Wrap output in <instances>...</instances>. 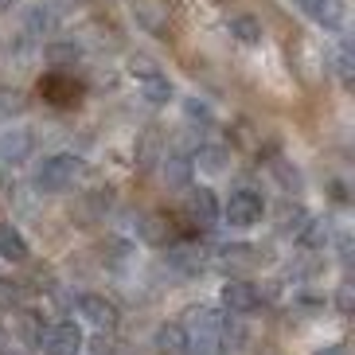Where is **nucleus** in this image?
I'll return each mask as SVG.
<instances>
[{
	"label": "nucleus",
	"instance_id": "nucleus-1",
	"mask_svg": "<svg viewBox=\"0 0 355 355\" xmlns=\"http://www.w3.org/2000/svg\"><path fill=\"white\" fill-rule=\"evenodd\" d=\"M184 332H188V355H219L223 336H227V316H223V309L199 304L188 313Z\"/></svg>",
	"mask_w": 355,
	"mask_h": 355
},
{
	"label": "nucleus",
	"instance_id": "nucleus-2",
	"mask_svg": "<svg viewBox=\"0 0 355 355\" xmlns=\"http://www.w3.org/2000/svg\"><path fill=\"white\" fill-rule=\"evenodd\" d=\"M86 180V160L74 157V153H55V157H43L35 168V188L43 196H63L74 191Z\"/></svg>",
	"mask_w": 355,
	"mask_h": 355
},
{
	"label": "nucleus",
	"instance_id": "nucleus-3",
	"mask_svg": "<svg viewBox=\"0 0 355 355\" xmlns=\"http://www.w3.org/2000/svg\"><path fill=\"white\" fill-rule=\"evenodd\" d=\"M223 219L230 223V227H239V230H246V227H258L261 223V215H266V199L258 196V191H250V188H239V191H230V199L223 203Z\"/></svg>",
	"mask_w": 355,
	"mask_h": 355
},
{
	"label": "nucleus",
	"instance_id": "nucleus-4",
	"mask_svg": "<svg viewBox=\"0 0 355 355\" xmlns=\"http://www.w3.org/2000/svg\"><path fill=\"white\" fill-rule=\"evenodd\" d=\"M40 98L47 105H55V110H71L83 98V83L71 71H47L40 78Z\"/></svg>",
	"mask_w": 355,
	"mask_h": 355
},
{
	"label": "nucleus",
	"instance_id": "nucleus-5",
	"mask_svg": "<svg viewBox=\"0 0 355 355\" xmlns=\"http://www.w3.org/2000/svg\"><path fill=\"white\" fill-rule=\"evenodd\" d=\"M35 344H40L47 355H78L83 352V328H78L74 320L43 324V332H40Z\"/></svg>",
	"mask_w": 355,
	"mask_h": 355
},
{
	"label": "nucleus",
	"instance_id": "nucleus-6",
	"mask_svg": "<svg viewBox=\"0 0 355 355\" xmlns=\"http://www.w3.org/2000/svg\"><path fill=\"white\" fill-rule=\"evenodd\" d=\"M133 20L141 24L148 35H157V40H168V32H172L168 0H133Z\"/></svg>",
	"mask_w": 355,
	"mask_h": 355
},
{
	"label": "nucleus",
	"instance_id": "nucleus-7",
	"mask_svg": "<svg viewBox=\"0 0 355 355\" xmlns=\"http://www.w3.org/2000/svg\"><path fill=\"white\" fill-rule=\"evenodd\" d=\"M78 313L86 316V320L94 324L98 332H117V324H121V316H117V304L110 301V297H98V293H83L78 297Z\"/></svg>",
	"mask_w": 355,
	"mask_h": 355
},
{
	"label": "nucleus",
	"instance_id": "nucleus-8",
	"mask_svg": "<svg viewBox=\"0 0 355 355\" xmlns=\"http://www.w3.org/2000/svg\"><path fill=\"white\" fill-rule=\"evenodd\" d=\"M35 153V137L28 133V129H4L0 133V164H24V160H32Z\"/></svg>",
	"mask_w": 355,
	"mask_h": 355
},
{
	"label": "nucleus",
	"instance_id": "nucleus-9",
	"mask_svg": "<svg viewBox=\"0 0 355 355\" xmlns=\"http://www.w3.org/2000/svg\"><path fill=\"white\" fill-rule=\"evenodd\" d=\"M219 301H223L227 313L246 316V313H254V309L261 304V293H258V285H250V282H227L223 293H219Z\"/></svg>",
	"mask_w": 355,
	"mask_h": 355
},
{
	"label": "nucleus",
	"instance_id": "nucleus-10",
	"mask_svg": "<svg viewBox=\"0 0 355 355\" xmlns=\"http://www.w3.org/2000/svg\"><path fill=\"white\" fill-rule=\"evenodd\" d=\"M301 8L320 24L324 32H344V24H347V4L344 0H301Z\"/></svg>",
	"mask_w": 355,
	"mask_h": 355
},
{
	"label": "nucleus",
	"instance_id": "nucleus-11",
	"mask_svg": "<svg viewBox=\"0 0 355 355\" xmlns=\"http://www.w3.org/2000/svg\"><path fill=\"white\" fill-rule=\"evenodd\" d=\"M168 266L180 277H199L207 258H203V250H199L196 242H176V246H168Z\"/></svg>",
	"mask_w": 355,
	"mask_h": 355
},
{
	"label": "nucleus",
	"instance_id": "nucleus-12",
	"mask_svg": "<svg viewBox=\"0 0 355 355\" xmlns=\"http://www.w3.org/2000/svg\"><path fill=\"white\" fill-rule=\"evenodd\" d=\"M188 215H191V223H199V227H215V223L223 219L215 191H211V188H196V191H191V196H188Z\"/></svg>",
	"mask_w": 355,
	"mask_h": 355
},
{
	"label": "nucleus",
	"instance_id": "nucleus-13",
	"mask_svg": "<svg viewBox=\"0 0 355 355\" xmlns=\"http://www.w3.org/2000/svg\"><path fill=\"white\" fill-rule=\"evenodd\" d=\"M160 176H164L168 188H188L191 176H196V164H191V157H184V153H164V157H160Z\"/></svg>",
	"mask_w": 355,
	"mask_h": 355
},
{
	"label": "nucleus",
	"instance_id": "nucleus-14",
	"mask_svg": "<svg viewBox=\"0 0 355 355\" xmlns=\"http://www.w3.org/2000/svg\"><path fill=\"white\" fill-rule=\"evenodd\" d=\"M153 344H157L160 355H188V332H184V324L168 320V324H160V328H157Z\"/></svg>",
	"mask_w": 355,
	"mask_h": 355
},
{
	"label": "nucleus",
	"instance_id": "nucleus-15",
	"mask_svg": "<svg viewBox=\"0 0 355 355\" xmlns=\"http://www.w3.org/2000/svg\"><path fill=\"white\" fill-rule=\"evenodd\" d=\"M137 239L148 242V246H168V242H176V239H172L168 219H164V215H153V211L137 219Z\"/></svg>",
	"mask_w": 355,
	"mask_h": 355
},
{
	"label": "nucleus",
	"instance_id": "nucleus-16",
	"mask_svg": "<svg viewBox=\"0 0 355 355\" xmlns=\"http://www.w3.org/2000/svg\"><path fill=\"white\" fill-rule=\"evenodd\" d=\"M59 28V16H55L47 4H32V8L24 12V35L28 40H40V35H51Z\"/></svg>",
	"mask_w": 355,
	"mask_h": 355
},
{
	"label": "nucleus",
	"instance_id": "nucleus-17",
	"mask_svg": "<svg viewBox=\"0 0 355 355\" xmlns=\"http://www.w3.org/2000/svg\"><path fill=\"white\" fill-rule=\"evenodd\" d=\"M191 164L207 176H223L230 168V148L227 145H199V153L191 157Z\"/></svg>",
	"mask_w": 355,
	"mask_h": 355
},
{
	"label": "nucleus",
	"instance_id": "nucleus-18",
	"mask_svg": "<svg viewBox=\"0 0 355 355\" xmlns=\"http://www.w3.org/2000/svg\"><path fill=\"white\" fill-rule=\"evenodd\" d=\"M227 32H230V40H239L242 47H258L261 43V20L258 16H250V12H242V16H230L227 20Z\"/></svg>",
	"mask_w": 355,
	"mask_h": 355
},
{
	"label": "nucleus",
	"instance_id": "nucleus-19",
	"mask_svg": "<svg viewBox=\"0 0 355 355\" xmlns=\"http://www.w3.org/2000/svg\"><path fill=\"white\" fill-rule=\"evenodd\" d=\"M215 258H219V266H230V270H250L254 261H258V250H254L250 242H223Z\"/></svg>",
	"mask_w": 355,
	"mask_h": 355
},
{
	"label": "nucleus",
	"instance_id": "nucleus-20",
	"mask_svg": "<svg viewBox=\"0 0 355 355\" xmlns=\"http://www.w3.org/2000/svg\"><path fill=\"white\" fill-rule=\"evenodd\" d=\"M137 90H141V98H145L148 105H168L172 98H176V86L168 83L160 71L148 74V78H141V83H137Z\"/></svg>",
	"mask_w": 355,
	"mask_h": 355
},
{
	"label": "nucleus",
	"instance_id": "nucleus-21",
	"mask_svg": "<svg viewBox=\"0 0 355 355\" xmlns=\"http://www.w3.org/2000/svg\"><path fill=\"white\" fill-rule=\"evenodd\" d=\"M43 59L51 63V71H67V67H74L78 59H83V47L71 43V40H55V43L43 47Z\"/></svg>",
	"mask_w": 355,
	"mask_h": 355
},
{
	"label": "nucleus",
	"instance_id": "nucleus-22",
	"mask_svg": "<svg viewBox=\"0 0 355 355\" xmlns=\"http://www.w3.org/2000/svg\"><path fill=\"white\" fill-rule=\"evenodd\" d=\"M0 258L4 261H28V242L12 223H0Z\"/></svg>",
	"mask_w": 355,
	"mask_h": 355
},
{
	"label": "nucleus",
	"instance_id": "nucleus-23",
	"mask_svg": "<svg viewBox=\"0 0 355 355\" xmlns=\"http://www.w3.org/2000/svg\"><path fill=\"white\" fill-rule=\"evenodd\" d=\"M328 239H332V227H328L324 219H313V215H309V223H304L301 234H297V242H301L304 250H324Z\"/></svg>",
	"mask_w": 355,
	"mask_h": 355
},
{
	"label": "nucleus",
	"instance_id": "nucleus-24",
	"mask_svg": "<svg viewBox=\"0 0 355 355\" xmlns=\"http://www.w3.org/2000/svg\"><path fill=\"white\" fill-rule=\"evenodd\" d=\"M105 261L114 266V270H129L137 261V246L129 239H114L110 246H105Z\"/></svg>",
	"mask_w": 355,
	"mask_h": 355
},
{
	"label": "nucleus",
	"instance_id": "nucleus-25",
	"mask_svg": "<svg viewBox=\"0 0 355 355\" xmlns=\"http://www.w3.org/2000/svg\"><path fill=\"white\" fill-rule=\"evenodd\" d=\"M304 223H309V211H304L301 203H285V207H282V219H277V230H282V234H293V239H297Z\"/></svg>",
	"mask_w": 355,
	"mask_h": 355
},
{
	"label": "nucleus",
	"instance_id": "nucleus-26",
	"mask_svg": "<svg viewBox=\"0 0 355 355\" xmlns=\"http://www.w3.org/2000/svg\"><path fill=\"white\" fill-rule=\"evenodd\" d=\"M184 117H188L191 125H215V110H211V102H203V98H184Z\"/></svg>",
	"mask_w": 355,
	"mask_h": 355
},
{
	"label": "nucleus",
	"instance_id": "nucleus-27",
	"mask_svg": "<svg viewBox=\"0 0 355 355\" xmlns=\"http://www.w3.org/2000/svg\"><path fill=\"white\" fill-rule=\"evenodd\" d=\"M28 110V98L16 86H0V117H20Z\"/></svg>",
	"mask_w": 355,
	"mask_h": 355
},
{
	"label": "nucleus",
	"instance_id": "nucleus-28",
	"mask_svg": "<svg viewBox=\"0 0 355 355\" xmlns=\"http://www.w3.org/2000/svg\"><path fill=\"white\" fill-rule=\"evenodd\" d=\"M16 332H20L24 340H40V332H43V316L16 309Z\"/></svg>",
	"mask_w": 355,
	"mask_h": 355
},
{
	"label": "nucleus",
	"instance_id": "nucleus-29",
	"mask_svg": "<svg viewBox=\"0 0 355 355\" xmlns=\"http://www.w3.org/2000/svg\"><path fill=\"white\" fill-rule=\"evenodd\" d=\"M20 304H24V289L16 282H8V277H0V309H12L16 313Z\"/></svg>",
	"mask_w": 355,
	"mask_h": 355
},
{
	"label": "nucleus",
	"instance_id": "nucleus-30",
	"mask_svg": "<svg viewBox=\"0 0 355 355\" xmlns=\"http://www.w3.org/2000/svg\"><path fill=\"white\" fill-rule=\"evenodd\" d=\"M332 63H336V74H340V83L344 86H352V47H347V43H340V47H336V55H332Z\"/></svg>",
	"mask_w": 355,
	"mask_h": 355
},
{
	"label": "nucleus",
	"instance_id": "nucleus-31",
	"mask_svg": "<svg viewBox=\"0 0 355 355\" xmlns=\"http://www.w3.org/2000/svg\"><path fill=\"white\" fill-rule=\"evenodd\" d=\"M273 172L282 176L285 188H301V172H297V168H293L289 160H273Z\"/></svg>",
	"mask_w": 355,
	"mask_h": 355
},
{
	"label": "nucleus",
	"instance_id": "nucleus-32",
	"mask_svg": "<svg viewBox=\"0 0 355 355\" xmlns=\"http://www.w3.org/2000/svg\"><path fill=\"white\" fill-rule=\"evenodd\" d=\"M129 74L141 83V78H148V74H157V63H153V59H145V55H133V59H129Z\"/></svg>",
	"mask_w": 355,
	"mask_h": 355
},
{
	"label": "nucleus",
	"instance_id": "nucleus-33",
	"mask_svg": "<svg viewBox=\"0 0 355 355\" xmlns=\"http://www.w3.org/2000/svg\"><path fill=\"white\" fill-rule=\"evenodd\" d=\"M352 304H355V285L340 282V289H336V309H340V313H352Z\"/></svg>",
	"mask_w": 355,
	"mask_h": 355
},
{
	"label": "nucleus",
	"instance_id": "nucleus-34",
	"mask_svg": "<svg viewBox=\"0 0 355 355\" xmlns=\"http://www.w3.org/2000/svg\"><path fill=\"white\" fill-rule=\"evenodd\" d=\"M293 309H297L301 316H316V313H324V301H320V297H301Z\"/></svg>",
	"mask_w": 355,
	"mask_h": 355
},
{
	"label": "nucleus",
	"instance_id": "nucleus-35",
	"mask_svg": "<svg viewBox=\"0 0 355 355\" xmlns=\"http://www.w3.org/2000/svg\"><path fill=\"white\" fill-rule=\"evenodd\" d=\"M157 141H153V137H145V141H141V164H153V157H157Z\"/></svg>",
	"mask_w": 355,
	"mask_h": 355
},
{
	"label": "nucleus",
	"instance_id": "nucleus-36",
	"mask_svg": "<svg viewBox=\"0 0 355 355\" xmlns=\"http://www.w3.org/2000/svg\"><path fill=\"white\" fill-rule=\"evenodd\" d=\"M40 4H47V8L55 12V16H63V12L74 8V0H40Z\"/></svg>",
	"mask_w": 355,
	"mask_h": 355
},
{
	"label": "nucleus",
	"instance_id": "nucleus-37",
	"mask_svg": "<svg viewBox=\"0 0 355 355\" xmlns=\"http://www.w3.org/2000/svg\"><path fill=\"white\" fill-rule=\"evenodd\" d=\"M316 355H347L344 347H324V352H316Z\"/></svg>",
	"mask_w": 355,
	"mask_h": 355
},
{
	"label": "nucleus",
	"instance_id": "nucleus-38",
	"mask_svg": "<svg viewBox=\"0 0 355 355\" xmlns=\"http://www.w3.org/2000/svg\"><path fill=\"white\" fill-rule=\"evenodd\" d=\"M16 8V0H0V16H4V12H12Z\"/></svg>",
	"mask_w": 355,
	"mask_h": 355
},
{
	"label": "nucleus",
	"instance_id": "nucleus-39",
	"mask_svg": "<svg viewBox=\"0 0 355 355\" xmlns=\"http://www.w3.org/2000/svg\"><path fill=\"white\" fill-rule=\"evenodd\" d=\"M4 355H12V352H4Z\"/></svg>",
	"mask_w": 355,
	"mask_h": 355
}]
</instances>
